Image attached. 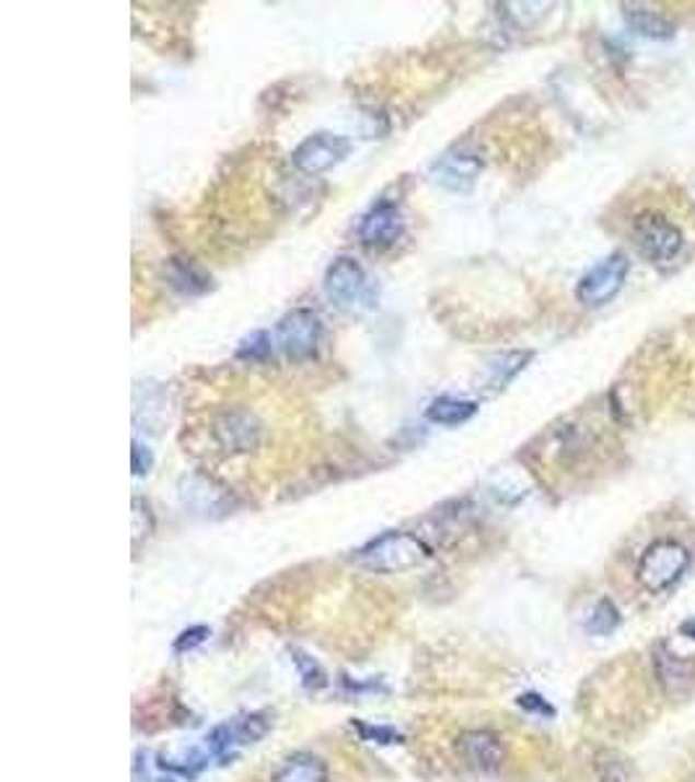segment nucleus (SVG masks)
<instances>
[{
	"label": "nucleus",
	"instance_id": "20",
	"mask_svg": "<svg viewBox=\"0 0 695 782\" xmlns=\"http://www.w3.org/2000/svg\"><path fill=\"white\" fill-rule=\"evenodd\" d=\"M160 764L164 767V770H170V772H175V774H183V778H198L201 774V770L206 764H209V757L206 754H201L198 749H188V751H181L175 757V754H164Z\"/></svg>",
	"mask_w": 695,
	"mask_h": 782
},
{
	"label": "nucleus",
	"instance_id": "15",
	"mask_svg": "<svg viewBox=\"0 0 695 782\" xmlns=\"http://www.w3.org/2000/svg\"><path fill=\"white\" fill-rule=\"evenodd\" d=\"M271 782H328V764L318 754L294 751L281 761Z\"/></svg>",
	"mask_w": 695,
	"mask_h": 782
},
{
	"label": "nucleus",
	"instance_id": "29",
	"mask_svg": "<svg viewBox=\"0 0 695 782\" xmlns=\"http://www.w3.org/2000/svg\"><path fill=\"white\" fill-rule=\"evenodd\" d=\"M519 706L526 712H534V715H545V717L555 715V710L547 704V699H542L540 694H521Z\"/></svg>",
	"mask_w": 695,
	"mask_h": 782
},
{
	"label": "nucleus",
	"instance_id": "19",
	"mask_svg": "<svg viewBox=\"0 0 695 782\" xmlns=\"http://www.w3.org/2000/svg\"><path fill=\"white\" fill-rule=\"evenodd\" d=\"M534 358V353H506L490 366V383L495 389H503L508 381H513L521 370L526 368V363Z\"/></svg>",
	"mask_w": 695,
	"mask_h": 782
},
{
	"label": "nucleus",
	"instance_id": "21",
	"mask_svg": "<svg viewBox=\"0 0 695 782\" xmlns=\"http://www.w3.org/2000/svg\"><path fill=\"white\" fill-rule=\"evenodd\" d=\"M289 657H292L294 668H298V674L302 678V686H305L308 691H318L328 683V676L326 670H323V665L315 660V657L308 655V652L289 649Z\"/></svg>",
	"mask_w": 695,
	"mask_h": 782
},
{
	"label": "nucleus",
	"instance_id": "1",
	"mask_svg": "<svg viewBox=\"0 0 695 782\" xmlns=\"http://www.w3.org/2000/svg\"><path fill=\"white\" fill-rule=\"evenodd\" d=\"M430 559V548L417 538V534L404 530L383 532L381 538L370 540L360 551H355L352 561L357 566L378 574H398L409 572Z\"/></svg>",
	"mask_w": 695,
	"mask_h": 782
},
{
	"label": "nucleus",
	"instance_id": "13",
	"mask_svg": "<svg viewBox=\"0 0 695 782\" xmlns=\"http://www.w3.org/2000/svg\"><path fill=\"white\" fill-rule=\"evenodd\" d=\"M482 170V160L474 154H451L443 157L436 168V181L440 185H445L449 191H456V194H464L470 191L474 183H477Z\"/></svg>",
	"mask_w": 695,
	"mask_h": 782
},
{
	"label": "nucleus",
	"instance_id": "9",
	"mask_svg": "<svg viewBox=\"0 0 695 782\" xmlns=\"http://www.w3.org/2000/svg\"><path fill=\"white\" fill-rule=\"evenodd\" d=\"M268 733V720L264 712H251V715L227 720V723L217 725L215 731L206 736V746L219 759H227L238 746L256 744Z\"/></svg>",
	"mask_w": 695,
	"mask_h": 782
},
{
	"label": "nucleus",
	"instance_id": "25",
	"mask_svg": "<svg viewBox=\"0 0 695 782\" xmlns=\"http://www.w3.org/2000/svg\"><path fill=\"white\" fill-rule=\"evenodd\" d=\"M357 731L362 733L364 740H373V744H398V740H402V733H398L396 728H389V725L357 723Z\"/></svg>",
	"mask_w": 695,
	"mask_h": 782
},
{
	"label": "nucleus",
	"instance_id": "22",
	"mask_svg": "<svg viewBox=\"0 0 695 782\" xmlns=\"http://www.w3.org/2000/svg\"><path fill=\"white\" fill-rule=\"evenodd\" d=\"M617 623H621V610L615 608V602H612V600L602 598L594 606V610H591V616L587 621V629L591 631V634H596V636H607V634H612V631L617 629Z\"/></svg>",
	"mask_w": 695,
	"mask_h": 782
},
{
	"label": "nucleus",
	"instance_id": "7",
	"mask_svg": "<svg viewBox=\"0 0 695 782\" xmlns=\"http://www.w3.org/2000/svg\"><path fill=\"white\" fill-rule=\"evenodd\" d=\"M349 152H352V141H349L347 136L321 130V134L308 136V139L294 149L292 164L300 173L318 175L347 160Z\"/></svg>",
	"mask_w": 695,
	"mask_h": 782
},
{
	"label": "nucleus",
	"instance_id": "28",
	"mask_svg": "<svg viewBox=\"0 0 695 782\" xmlns=\"http://www.w3.org/2000/svg\"><path fill=\"white\" fill-rule=\"evenodd\" d=\"M209 634H211V631L206 629V626L185 629L183 634L175 640V652H190V649H196L198 644L206 642V636H209Z\"/></svg>",
	"mask_w": 695,
	"mask_h": 782
},
{
	"label": "nucleus",
	"instance_id": "4",
	"mask_svg": "<svg viewBox=\"0 0 695 782\" xmlns=\"http://www.w3.org/2000/svg\"><path fill=\"white\" fill-rule=\"evenodd\" d=\"M630 235L636 249L649 261H657V264H670V261L677 258L685 243L677 225H674L670 217H664L662 211L651 209L641 211V215L633 219Z\"/></svg>",
	"mask_w": 695,
	"mask_h": 782
},
{
	"label": "nucleus",
	"instance_id": "2",
	"mask_svg": "<svg viewBox=\"0 0 695 782\" xmlns=\"http://www.w3.org/2000/svg\"><path fill=\"white\" fill-rule=\"evenodd\" d=\"M323 290L336 308L347 313H364L378 308V285L352 256L334 258L323 277Z\"/></svg>",
	"mask_w": 695,
	"mask_h": 782
},
{
	"label": "nucleus",
	"instance_id": "27",
	"mask_svg": "<svg viewBox=\"0 0 695 782\" xmlns=\"http://www.w3.org/2000/svg\"><path fill=\"white\" fill-rule=\"evenodd\" d=\"M151 530H154V519H151L149 506L143 504L141 498H136V501H134V538L141 540L143 534H147V538H149Z\"/></svg>",
	"mask_w": 695,
	"mask_h": 782
},
{
	"label": "nucleus",
	"instance_id": "8",
	"mask_svg": "<svg viewBox=\"0 0 695 782\" xmlns=\"http://www.w3.org/2000/svg\"><path fill=\"white\" fill-rule=\"evenodd\" d=\"M181 501L193 517L219 519L232 509V496L224 485L206 475H185L181 480Z\"/></svg>",
	"mask_w": 695,
	"mask_h": 782
},
{
	"label": "nucleus",
	"instance_id": "12",
	"mask_svg": "<svg viewBox=\"0 0 695 782\" xmlns=\"http://www.w3.org/2000/svg\"><path fill=\"white\" fill-rule=\"evenodd\" d=\"M215 434L227 451H251L260 438V423L247 413H227L217 421Z\"/></svg>",
	"mask_w": 695,
	"mask_h": 782
},
{
	"label": "nucleus",
	"instance_id": "23",
	"mask_svg": "<svg viewBox=\"0 0 695 782\" xmlns=\"http://www.w3.org/2000/svg\"><path fill=\"white\" fill-rule=\"evenodd\" d=\"M596 772H600L602 782H633V772L621 754L604 751L596 759Z\"/></svg>",
	"mask_w": 695,
	"mask_h": 782
},
{
	"label": "nucleus",
	"instance_id": "26",
	"mask_svg": "<svg viewBox=\"0 0 695 782\" xmlns=\"http://www.w3.org/2000/svg\"><path fill=\"white\" fill-rule=\"evenodd\" d=\"M130 468H134V475H149L151 468H154V455H151L149 446H143L141 441H134V449H130Z\"/></svg>",
	"mask_w": 695,
	"mask_h": 782
},
{
	"label": "nucleus",
	"instance_id": "14",
	"mask_svg": "<svg viewBox=\"0 0 695 782\" xmlns=\"http://www.w3.org/2000/svg\"><path fill=\"white\" fill-rule=\"evenodd\" d=\"M164 277L172 290H177L185 298H198V295H206L211 290V274H206L201 266L193 264L190 258H170L167 266H164Z\"/></svg>",
	"mask_w": 695,
	"mask_h": 782
},
{
	"label": "nucleus",
	"instance_id": "5",
	"mask_svg": "<svg viewBox=\"0 0 695 782\" xmlns=\"http://www.w3.org/2000/svg\"><path fill=\"white\" fill-rule=\"evenodd\" d=\"M630 261L625 253H612V256L602 258L600 264L578 279L576 285V300L589 308H600L610 303L617 292L623 290L625 279H628Z\"/></svg>",
	"mask_w": 695,
	"mask_h": 782
},
{
	"label": "nucleus",
	"instance_id": "3",
	"mask_svg": "<svg viewBox=\"0 0 695 782\" xmlns=\"http://www.w3.org/2000/svg\"><path fill=\"white\" fill-rule=\"evenodd\" d=\"M691 566V551L674 538H659L638 559L636 579L646 593L657 595L670 589Z\"/></svg>",
	"mask_w": 695,
	"mask_h": 782
},
{
	"label": "nucleus",
	"instance_id": "6",
	"mask_svg": "<svg viewBox=\"0 0 695 782\" xmlns=\"http://www.w3.org/2000/svg\"><path fill=\"white\" fill-rule=\"evenodd\" d=\"M323 324L318 315L313 311H305V308H298V311L287 313L285 319L279 321L277 332H274V342H277L279 349L289 360H305L318 349Z\"/></svg>",
	"mask_w": 695,
	"mask_h": 782
},
{
	"label": "nucleus",
	"instance_id": "16",
	"mask_svg": "<svg viewBox=\"0 0 695 782\" xmlns=\"http://www.w3.org/2000/svg\"><path fill=\"white\" fill-rule=\"evenodd\" d=\"M653 668H657L659 686H662L667 697L685 694V691L693 686V665L680 660L677 655H672V652H667L664 647L657 649Z\"/></svg>",
	"mask_w": 695,
	"mask_h": 782
},
{
	"label": "nucleus",
	"instance_id": "30",
	"mask_svg": "<svg viewBox=\"0 0 695 782\" xmlns=\"http://www.w3.org/2000/svg\"><path fill=\"white\" fill-rule=\"evenodd\" d=\"M157 782H177V780H172V778H162V780H157Z\"/></svg>",
	"mask_w": 695,
	"mask_h": 782
},
{
	"label": "nucleus",
	"instance_id": "10",
	"mask_svg": "<svg viewBox=\"0 0 695 782\" xmlns=\"http://www.w3.org/2000/svg\"><path fill=\"white\" fill-rule=\"evenodd\" d=\"M459 746L464 759L482 774L500 772V767L506 764V744L493 731H466Z\"/></svg>",
	"mask_w": 695,
	"mask_h": 782
},
{
	"label": "nucleus",
	"instance_id": "11",
	"mask_svg": "<svg viewBox=\"0 0 695 782\" xmlns=\"http://www.w3.org/2000/svg\"><path fill=\"white\" fill-rule=\"evenodd\" d=\"M404 230V217L398 204L394 202H381L375 204L368 215L362 217L360 228V240L368 245H391L394 240L402 235Z\"/></svg>",
	"mask_w": 695,
	"mask_h": 782
},
{
	"label": "nucleus",
	"instance_id": "17",
	"mask_svg": "<svg viewBox=\"0 0 695 782\" xmlns=\"http://www.w3.org/2000/svg\"><path fill=\"white\" fill-rule=\"evenodd\" d=\"M477 402L472 400H456V396H438V400L430 402L428 417L430 423L438 425H461L466 421H472L474 415H477Z\"/></svg>",
	"mask_w": 695,
	"mask_h": 782
},
{
	"label": "nucleus",
	"instance_id": "24",
	"mask_svg": "<svg viewBox=\"0 0 695 782\" xmlns=\"http://www.w3.org/2000/svg\"><path fill=\"white\" fill-rule=\"evenodd\" d=\"M274 353V342L266 332H253L251 337H245L238 347V358L240 360H253V363H264L271 358Z\"/></svg>",
	"mask_w": 695,
	"mask_h": 782
},
{
	"label": "nucleus",
	"instance_id": "18",
	"mask_svg": "<svg viewBox=\"0 0 695 782\" xmlns=\"http://www.w3.org/2000/svg\"><path fill=\"white\" fill-rule=\"evenodd\" d=\"M625 19H628V24L636 30V34H641V37L667 39L674 34L672 22H667L664 16L646 9V5H625Z\"/></svg>",
	"mask_w": 695,
	"mask_h": 782
}]
</instances>
